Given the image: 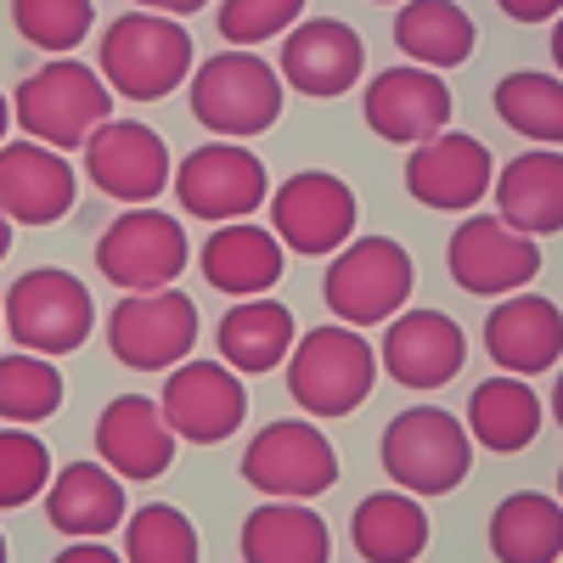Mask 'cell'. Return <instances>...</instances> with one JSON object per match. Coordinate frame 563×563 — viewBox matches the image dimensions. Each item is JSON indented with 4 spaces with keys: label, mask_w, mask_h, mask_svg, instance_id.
I'll use <instances>...</instances> for the list:
<instances>
[{
    "label": "cell",
    "mask_w": 563,
    "mask_h": 563,
    "mask_svg": "<svg viewBox=\"0 0 563 563\" xmlns=\"http://www.w3.org/2000/svg\"><path fill=\"white\" fill-rule=\"evenodd\" d=\"M417 265L395 238H355L333 254L321 299L344 327H384L406 310Z\"/></svg>",
    "instance_id": "cell-6"
},
{
    "label": "cell",
    "mask_w": 563,
    "mask_h": 563,
    "mask_svg": "<svg viewBox=\"0 0 563 563\" xmlns=\"http://www.w3.org/2000/svg\"><path fill=\"white\" fill-rule=\"evenodd\" d=\"M282 254L288 249L276 243V231L249 225V220H225L203 243L198 271H203L209 288H220L231 299H260V294H271L282 282Z\"/></svg>",
    "instance_id": "cell-24"
},
{
    "label": "cell",
    "mask_w": 563,
    "mask_h": 563,
    "mask_svg": "<svg viewBox=\"0 0 563 563\" xmlns=\"http://www.w3.org/2000/svg\"><path fill=\"white\" fill-rule=\"evenodd\" d=\"M378 372V355L355 327H310L288 355V395L305 417H350L372 395Z\"/></svg>",
    "instance_id": "cell-4"
},
{
    "label": "cell",
    "mask_w": 563,
    "mask_h": 563,
    "mask_svg": "<svg viewBox=\"0 0 563 563\" xmlns=\"http://www.w3.org/2000/svg\"><path fill=\"white\" fill-rule=\"evenodd\" d=\"M378 7H406V0H378Z\"/></svg>",
    "instance_id": "cell-47"
},
{
    "label": "cell",
    "mask_w": 563,
    "mask_h": 563,
    "mask_svg": "<svg viewBox=\"0 0 563 563\" xmlns=\"http://www.w3.org/2000/svg\"><path fill=\"white\" fill-rule=\"evenodd\" d=\"M124 479L102 462H68L63 474L45 485V519L52 530L74 536V541H97L108 530H119L130 512H124Z\"/></svg>",
    "instance_id": "cell-25"
},
{
    "label": "cell",
    "mask_w": 563,
    "mask_h": 563,
    "mask_svg": "<svg viewBox=\"0 0 563 563\" xmlns=\"http://www.w3.org/2000/svg\"><path fill=\"white\" fill-rule=\"evenodd\" d=\"M485 355L496 361V372H512V378L552 372L563 355V310L541 294L496 299V310L485 316Z\"/></svg>",
    "instance_id": "cell-22"
},
{
    "label": "cell",
    "mask_w": 563,
    "mask_h": 563,
    "mask_svg": "<svg viewBox=\"0 0 563 563\" xmlns=\"http://www.w3.org/2000/svg\"><path fill=\"white\" fill-rule=\"evenodd\" d=\"M333 558V530L316 507L271 501L243 519V563H327Z\"/></svg>",
    "instance_id": "cell-27"
},
{
    "label": "cell",
    "mask_w": 563,
    "mask_h": 563,
    "mask_svg": "<svg viewBox=\"0 0 563 563\" xmlns=\"http://www.w3.org/2000/svg\"><path fill=\"white\" fill-rule=\"evenodd\" d=\"M490 180H496L490 147L462 130H440L434 141L411 147V158H406V192L422 209H440V214H462L479 198H490Z\"/></svg>",
    "instance_id": "cell-16"
},
{
    "label": "cell",
    "mask_w": 563,
    "mask_h": 563,
    "mask_svg": "<svg viewBox=\"0 0 563 563\" xmlns=\"http://www.w3.org/2000/svg\"><path fill=\"white\" fill-rule=\"evenodd\" d=\"M350 541L366 563H411L429 547V512L406 490H372L350 512Z\"/></svg>",
    "instance_id": "cell-28"
},
{
    "label": "cell",
    "mask_w": 563,
    "mask_h": 563,
    "mask_svg": "<svg viewBox=\"0 0 563 563\" xmlns=\"http://www.w3.org/2000/svg\"><path fill=\"white\" fill-rule=\"evenodd\" d=\"M63 406V372L45 355H0V417L12 429H29V422H45Z\"/></svg>",
    "instance_id": "cell-33"
},
{
    "label": "cell",
    "mask_w": 563,
    "mask_h": 563,
    "mask_svg": "<svg viewBox=\"0 0 563 563\" xmlns=\"http://www.w3.org/2000/svg\"><path fill=\"white\" fill-rule=\"evenodd\" d=\"M0 563H7V536H0Z\"/></svg>",
    "instance_id": "cell-46"
},
{
    "label": "cell",
    "mask_w": 563,
    "mask_h": 563,
    "mask_svg": "<svg viewBox=\"0 0 563 563\" xmlns=\"http://www.w3.org/2000/svg\"><path fill=\"white\" fill-rule=\"evenodd\" d=\"M214 344H220V361L238 372V378H254V372H276L282 361L294 355V344H299V321H294L288 305L271 299V294H260V299H238V305L220 316Z\"/></svg>",
    "instance_id": "cell-26"
},
{
    "label": "cell",
    "mask_w": 563,
    "mask_h": 563,
    "mask_svg": "<svg viewBox=\"0 0 563 563\" xmlns=\"http://www.w3.org/2000/svg\"><path fill=\"white\" fill-rule=\"evenodd\" d=\"M496 119L536 147H563V79L536 68L507 74L496 85Z\"/></svg>",
    "instance_id": "cell-32"
},
{
    "label": "cell",
    "mask_w": 563,
    "mask_h": 563,
    "mask_svg": "<svg viewBox=\"0 0 563 563\" xmlns=\"http://www.w3.org/2000/svg\"><path fill=\"white\" fill-rule=\"evenodd\" d=\"M384 474L406 496H445L467 479L474 467V434L467 422L440 411V406H411L384 429Z\"/></svg>",
    "instance_id": "cell-3"
},
{
    "label": "cell",
    "mask_w": 563,
    "mask_h": 563,
    "mask_svg": "<svg viewBox=\"0 0 563 563\" xmlns=\"http://www.w3.org/2000/svg\"><path fill=\"white\" fill-rule=\"evenodd\" d=\"M192 57H198V45H192V29H186L180 18L124 12V18H113L102 29L97 74L124 102H164L186 85Z\"/></svg>",
    "instance_id": "cell-1"
},
{
    "label": "cell",
    "mask_w": 563,
    "mask_h": 563,
    "mask_svg": "<svg viewBox=\"0 0 563 563\" xmlns=\"http://www.w3.org/2000/svg\"><path fill=\"white\" fill-rule=\"evenodd\" d=\"M0 321H7L12 344H23L29 355L57 361V355H74L90 339V327H97V305H90L79 276H68L57 265H40V271L12 282L7 305H0Z\"/></svg>",
    "instance_id": "cell-7"
},
{
    "label": "cell",
    "mask_w": 563,
    "mask_h": 563,
    "mask_svg": "<svg viewBox=\"0 0 563 563\" xmlns=\"http://www.w3.org/2000/svg\"><path fill=\"white\" fill-rule=\"evenodd\" d=\"M496 7L512 18V23H552L563 12V0H496Z\"/></svg>",
    "instance_id": "cell-38"
},
{
    "label": "cell",
    "mask_w": 563,
    "mask_h": 563,
    "mask_svg": "<svg viewBox=\"0 0 563 563\" xmlns=\"http://www.w3.org/2000/svg\"><path fill=\"white\" fill-rule=\"evenodd\" d=\"M558 501H563V467H558Z\"/></svg>",
    "instance_id": "cell-45"
},
{
    "label": "cell",
    "mask_w": 563,
    "mask_h": 563,
    "mask_svg": "<svg viewBox=\"0 0 563 563\" xmlns=\"http://www.w3.org/2000/svg\"><path fill=\"white\" fill-rule=\"evenodd\" d=\"M0 333H7V321H0Z\"/></svg>",
    "instance_id": "cell-48"
},
{
    "label": "cell",
    "mask_w": 563,
    "mask_h": 563,
    "mask_svg": "<svg viewBox=\"0 0 563 563\" xmlns=\"http://www.w3.org/2000/svg\"><path fill=\"white\" fill-rule=\"evenodd\" d=\"M7 249H12V220L0 214V260H7Z\"/></svg>",
    "instance_id": "cell-44"
},
{
    "label": "cell",
    "mask_w": 563,
    "mask_h": 563,
    "mask_svg": "<svg viewBox=\"0 0 563 563\" xmlns=\"http://www.w3.org/2000/svg\"><path fill=\"white\" fill-rule=\"evenodd\" d=\"M552 417H558V429H563V372H558V384H552Z\"/></svg>",
    "instance_id": "cell-42"
},
{
    "label": "cell",
    "mask_w": 563,
    "mask_h": 563,
    "mask_svg": "<svg viewBox=\"0 0 563 563\" xmlns=\"http://www.w3.org/2000/svg\"><path fill=\"white\" fill-rule=\"evenodd\" d=\"M12 119L23 124L29 141L68 153V147H85L90 130H102L113 119V90L90 63L52 57L12 90Z\"/></svg>",
    "instance_id": "cell-2"
},
{
    "label": "cell",
    "mask_w": 563,
    "mask_h": 563,
    "mask_svg": "<svg viewBox=\"0 0 563 563\" xmlns=\"http://www.w3.org/2000/svg\"><path fill=\"white\" fill-rule=\"evenodd\" d=\"M209 0H135V12H158V18H192Z\"/></svg>",
    "instance_id": "cell-40"
},
{
    "label": "cell",
    "mask_w": 563,
    "mask_h": 563,
    "mask_svg": "<svg viewBox=\"0 0 563 563\" xmlns=\"http://www.w3.org/2000/svg\"><path fill=\"white\" fill-rule=\"evenodd\" d=\"M12 23L34 52H74L97 23V0H12Z\"/></svg>",
    "instance_id": "cell-35"
},
{
    "label": "cell",
    "mask_w": 563,
    "mask_h": 563,
    "mask_svg": "<svg viewBox=\"0 0 563 563\" xmlns=\"http://www.w3.org/2000/svg\"><path fill=\"white\" fill-rule=\"evenodd\" d=\"M496 214L525 231V238H552L563 231V153L558 147H530L519 158H507L490 180Z\"/></svg>",
    "instance_id": "cell-23"
},
{
    "label": "cell",
    "mask_w": 563,
    "mask_h": 563,
    "mask_svg": "<svg viewBox=\"0 0 563 563\" xmlns=\"http://www.w3.org/2000/svg\"><path fill=\"white\" fill-rule=\"evenodd\" d=\"M164 422L175 429V440H192V445H220L243 429L249 417V389L243 378L231 372L225 361H180L169 366L164 378Z\"/></svg>",
    "instance_id": "cell-15"
},
{
    "label": "cell",
    "mask_w": 563,
    "mask_h": 563,
    "mask_svg": "<svg viewBox=\"0 0 563 563\" xmlns=\"http://www.w3.org/2000/svg\"><path fill=\"white\" fill-rule=\"evenodd\" d=\"M378 366L400 389H445L467 366V339L445 310H400L384 321Z\"/></svg>",
    "instance_id": "cell-18"
},
{
    "label": "cell",
    "mask_w": 563,
    "mask_h": 563,
    "mask_svg": "<svg viewBox=\"0 0 563 563\" xmlns=\"http://www.w3.org/2000/svg\"><path fill=\"white\" fill-rule=\"evenodd\" d=\"M445 265L456 288L479 299H507V294H525L541 276V249L536 238L512 231L501 214H467L445 243Z\"/></svg>",
    "instance_id": "cell-13"
},
{
    "label": "cell",
    "mask_w": 563,
    "mask_h": 563,
    "mask_svg": "<svg viewBox=\"0 0 563 563\" xmlns=\"http://www.w3.org/2000/svg\"><path fill=\"white\" fill-rule=\"evenodd\" d=\"M271 231L288 254L327 260L355 238V192L327 169H299L271 192Z\"/></svg>",
    "instance_id": "cell-12"
},
{
    "label": "cell",
    "mask_w": 563,
    "mask_h": 563,
    "mask_svg": "<svg viewBox=\"0 0 563 563\" xmlns=\"http://www.w3.org/2000/svg\"><path fill=\"white\" fill-rule=\"evenodd\" d=\"M192 119L220 141L265 135L282 119V74L265 57L225 45L220 57H203L192 68Z\"/></svg>",
    "instance_id": "cell-5"
},
{
    "label": "cell",
    "mask_w": 563,
    "mask_h": 563,
    "mask_svg": "<svg viewBox=\"0 0 563 563\" xmlns=\"http://www.w3.org/2000/svg\"><path fill=\"white\" fill-rule=\"evenodd\" d=\"M79 153H85V175L97 180V192L124 203V209H147L175 180L164 135L147 130L141 119H108L102 130H90V141Z\"/></svg>",
    "instance_id": "cell-14"
},
{
    "label": "cell",
    "mask_w": 563,
    "mask_h": 563,
    "mask_svg": "<svg viewBox=\"0 0 563 563\" xmlns=\"http://www.w3.org/2000/svg\"><path fill=\"white\" fill-rule=\"evenodd\" d=\"M45 485H52V451L29 429H0V512L29 507Z\"/></svg>",
    "instance_id": "cell-36"
},
{
    "label": "cell",
    "mask_w": 563,
    "mask_h": 563,
    "mask_svg": "<svg viewBox=\"0 0 563 563\" xmlns=\"http://www.w3.org/2000/svg\"><path fill=\"white\" fill-rule=\"evenodd\" d=\"M192 344H198V305L180 288L124 294L108 310V350L130 372H169L192 361Z\"/></svg>",
    "instance_id": "cell-9"
},
{
    "label": "cell",
    "mask_w": 563,
    "mask_h": 563,
    "mask_svg": "<svg viewBox=\"0 0 563 563\" xmlns=\"http://www.w3.org/2000/svg\"><path fill=\"white\" fill-rule=\"evenodd\" d=\"M52 563H124V552H108L102 541H74V547L57 552Z\"/></svg>",
    "instance_id": "cell-39"
},
{
    "label": "cell",
    "mask_w": 563,
    "mask_h": 563,
    "mask_svg": "<svg viewBox=\"0 0 563 563\" xmlns=\"http://www.w3.org/2000/svg\"><path fill=\"white\" fill-rule=\"evenodd\" d=\"M558 563H563V558H558Z\"/></svg>",
    "instance_id": "cell-49"
},
{
    "label": "cell",
    "mask_w": 563,
    "mask_h": 563,
    "mask_svg": "<svg viewBox=\"0 0 563 563\" xmlns=\"http://www.w3.org/2000/svg\"><path fill=\"white\" fill-rule=\"evenodd\" d=\"M79 175L63 153L40 147V141H7L0 147V214L12 225H52L74 209Z\"/></svg>",
    "instance_id": "cell-20"
},
{
    "label": "cell",
    "mask_w": 563,
    "mask_h": 563,
    "mask_svg": "<svg viewBox=\"0 0 563 563\" xmlns=\"http://www.w3.org/2000/svg\"><path fill=\"white\" fill-rule=\"evenodd\" d=\"M552 68H558V79H563V12H558V23H552Z\"/></svg>",
    "instance_id": "cell-41"
},
{
    "label": "cell",
    "mask_w": 563,
    "mask_h": 563,
    "mask_svg": "<svg viewBox=\"0 0 563 563\" xmlns=\"http://www.w3.org/2000/svg\"><path fill=\"white\" fill-rule=\"evenodd\" d=\"M175 198L192 220H249L260 203H271V175L265 164L238 147V141H209V147H192L175 164Z\"/></svg>",
    "instance_id": "cell-11"
},
{
    "label": "cell",
    "mask_w": 563,
    "mask_h": 563,
    "mask_svg": "<svg viewBox=\"0 0 563 563\" xmlns=\"http://www.w3.org/2000/svg\"><path fill=\"white\" fill-rule=\"evenodd\" d=\"M361 113H366L372 135L395 141V147H422V141H434L451 124V85L434 68L400 63V68L372 74Z\"/></svg>",
    "instance_id": "cell-17"
},
{
    "label": "cell",
    "mask_w": 563,
    "mask_h": 563,
    "mask_svg": "<svg viewBox=\"0 0 563 563\" xmlns=\"http://www.w3.org/2000/svg\"><path fill=\"white\" fill-rule=\"evenodd\" d=\"M467 434H474V445L501 456L525 451L541 434V395L530 389V378H512V372L485 378L467 395Z\"/></svg>",
    "instance_id": "cell-31"
},
{
    "label": "cell",
    "mask_w": 563,
    "mask_h": 563,
    "mask_svg": "<svg viewBox=\"0 0 563 563\" xmlns=\"http://www.w3.org/2000/svg\"><path fill=\"white\" fill-rule=\"evenodd\" d=\"M305 18V0H220L214 29L231 52H249V45H265L276 34H288Z\"/></svg>",
    "instance_id": "cell-37"
},
{
    "label": "cell",
    "mask_w": 563,
    "mask_h": 563,
    "mask_svg": "<svg viewBox=\"0 0 563 563\" xmlns=\"http://www.w3.org/2000/svg\"><path fill=\"white\" fill-rule=\"evenodd\" d=\"M7 124H12V102L0 97V147H7Z\"/></svg>",
    "instance_id": "cell-43"
},
{
    "label": "cell",
    "mask_w": 563,
    "mask_h": 563,
    "mask_svg": "<svg viewBox=\"0 0 563 563\" xmlns=\"http://www.w3.org/2000/svg\"><path fill=\"white\" fill-rule=\"evenodd\" d=\"M192 249H186V231L175 214L164 209H124L97 243V271L102 282L124 294H158V288H175V276L186 271Z\"/></svg>",
    "instance_id": "cell-10"
},
{
    "label": "cell",
    "mask_w": 563,
    "mask_h": 563,
    "mask_svg": "<svg viewBox=\"0 0 563 563\" xmlns=\"http://www.w3.org/2000/svg\"><path fill=\"white\" fill-rule=\"evenodd\" d=\"M243 479L271 501H316L339 485V451L316 422L282 417V422H265L249 440Z\"/></svg>",
    "instance_id": "cell-8"
},
{
    "label": "cell",
    "mask_w": 563,
    "mask_h": 563,
    "mask_svg": "<svg viewBox=\"0 0 563 563\" xmlns=\"http://www.w3.org/2000/svg\"><path fill=\"white\" fill-rule=\"evenodd\" d=\"M198 530L180 507H135L124 519V563H198Z\"/></svg>",
    "instance_id": "cell-34"
},
{
    "label": "cell",
    "mask_w": 563,
    "mask_h": 563,
    "mask_svg": "<svg viewBox=\"0 0 563 563\" xmlns=\"http://www.w3.org/2000/svg\"><path fill=\"white\" fill-rule=\"evenodd\" d=\"M474 18H467L456 0H406L395 12V45L400 57H411V68H456L474 57Z\"/></svg>",
    "instance_id": "cell-29"
},
{
    "label": "cell",
    "mask_w": 563,
    "mask_h": 563,
    "mask_svg": "<svg viewBox=\"0 0 563 563\" xmlns=\"http://www.w3.org/2000/svg\"><path fill=\"white\" fill-rule=\"evenodd\" d=\"M490 552L496 563H558L563 558V501L541 490H512L490 512Z\"/></svg>",
    "instance_id": "cell-30"
},
{
    "label": "cell",
    "mask_w": 563,
    "mask_h": 563,
    "mask_svg": "<svg viewBox=\"0 0 563 563\" xmlns=\"http://www.w3.org/2000/svg\"><path fill=\"white\" fill-rule=\"evenodd\" d=\"M97 462L119 479H158L175 462V429L164 422V406L147 395H119L97 417Z\"/></svg>",
    "instance_id": "cell-21"
},
{
    "label": "cell",
    "mask_w": 563,
    "mask_h": 563,
    "mask_svg": "<svg viewBox=\"0 0 563 563\" xmlns=\"http://www.w3.org/2000/svg\"><path fill=\"white\" fill-rule=\"evenodd\" d=\"M361 68H366V45L339 18H299L282 40V85L299 90V97L333 102L361 79Z\"/></svg>",
    "instance_id": "cell-19"
}]
</instances>
